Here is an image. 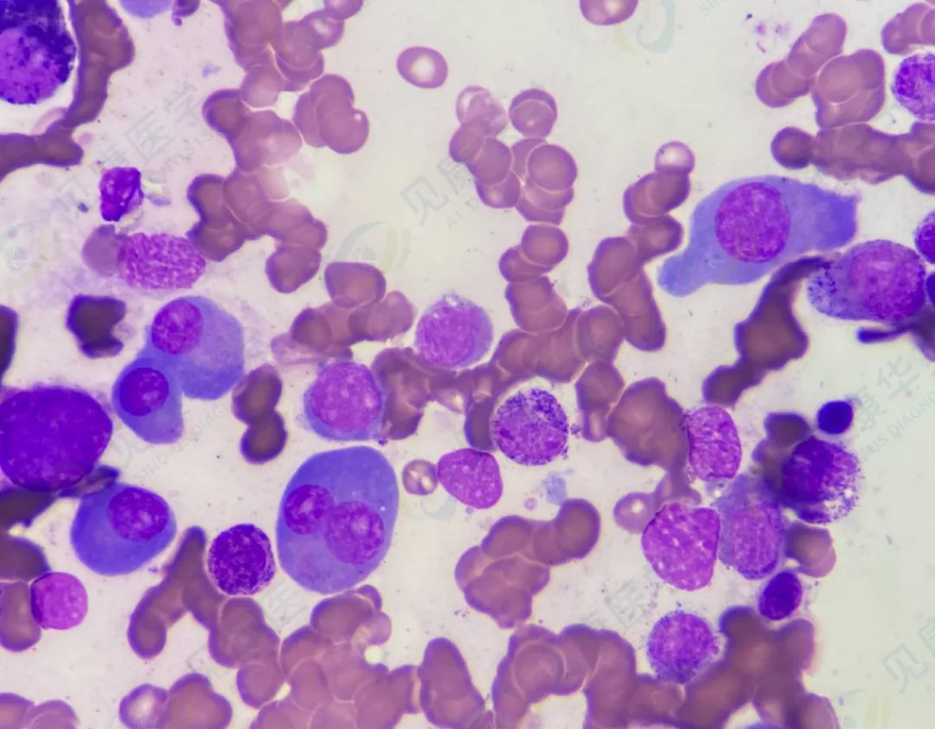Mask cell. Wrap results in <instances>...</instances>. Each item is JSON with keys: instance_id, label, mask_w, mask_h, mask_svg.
<instances>
[{"instance_id": "ac0fdd59", "label": "cell", "mask_w": 935, "mask_h": 729, "mask_svg": "<svg viewBox=\"0 0 935 729\" xmlns=\"http://www.w3.org/2000/svg\"><path fill=\"white\" fill-rule=\"evenodd\" d=\"M209 575L219 590L229 596H251L272 581L276 565L272 546L263 529L240 523L221 531L207 555Z\"/></svg>"}, {"instance_id": "5b68a950", "label": "cell", "mask_w": 935, "mask_h": 729, "mask_svg": "<svg viewBox=\"0 0 935 729\" xmlns=\"http://www.w3.org/2000/svg\"><path fill=\"white\" fill-rule=\"evenodd\" d=\"M143 347L171 370L184 396L193 400H219L244 377V328L206 297L183 296L163 305L147 327Z\"/></svg>"}, {"instance_id": "d590c367", "label": "cell", "mask_w": 935, "mask_h": 729, "mask_svg": "<svg viewBox=\"0 0 935 729\" xmlns=\"http://www.w3.org/2000/svg\"><path fill=\"white\" fill-rule=\"evenodd\" d=\"M584 18L594 25H614L629 18L638 4L636 0H581Z\"/></svg>"}, {"instance_id": "9c48e42d", "label": "cell", "mask_w": 935, "mask_h": 729, "mask_svg": "<svg viewBox=\"0 0 935 729\" xmlns=\"http://www.w3.org/2000/svg\"><path fill=\"white\" fill-rule=\"evenodd\" d=\"M860 486L856 457L842 445L816 437L795 445L781 468L783 502L810 524H828L847 516Z\"/></svg>"}, {"instance_id": "f546056e", "label": "cell", "mask_w": 935, "mask_h": 729, "mask_svg": "<svg viewBox=\"0 0 935 729\" xmlns=\"http://www.w3.org/2000/svg\"><path fill=\"white\" fill-rule=\"evenodd\" d=\"M527 172L541 184L566 187L571 185L577 175V167L573 156L563 148L542 143L535 147L527 161Z\"/></svg>"}, {"instance_id": "8d00e7d4", "label": "cell", "mask_w": 935, "mask_h": 729, "mask_svg": "<svg viewBox=\"0 0 935 729\" xmlns=\"http://www.w3.org/2000/svg\"><path fill=\"white\" fill-rule=\"evenodd\" d=\"M491 131L478 122L462 123L449 141V155L456 162L470 161Z\"/></svg>"}, {"instance_id": "d4e9b609", "label": "cell", "mask_w": 935, "mask_h": 729, "mask_svg": "<svg viewBox=\"0 0 935 729\" xmlns=\"http://www.w3.org/2000/svg\"><path fill=\"white\" fill-rule=\"evenodd\" d=\"M30 612L43 630H66L80 625L89 610V596L81 580L62 571L42 574L30 584Z\"/></svg>"}, {"instance_id": "5bb4252c", "label": "cell", "mask_w": 935, "mask_h": 729, "mask_svg": "<svg viewBox=\"0 0 935 729\" xmlns=\"http://www.w3.org/2000/svg\"><path fill=\"white\" fill-rule=\"evenodd\" d=\"M491 434L498 449L510 461L541 466L565 452L569 423L553 394L530 388L515 392L498 407Z\"/></svg>"}, {"instance_id": "6da1fadb", "label": "cell", "mask_w": 935, "mask_h": 729, "mask_svg": "<svg viewBox=\"0 0 935 729\" xmlns=\"http://www.w3.org/2000/svg\"><path fill=\"white\" fill-rule=\"evenodd\" d=\"M399 509V487L386 456L368 445L307 457L280 498L276 545L284 572L308 591H344L384 558Z\"/></svg>"}, {"instance_id": "8fae6325", "label": "cell", "mask_w": 935, "mask_h": 729, "mask_svg": "<svg viewBox=\"0 0 935 729\" xmlns=\"http://www.w3.org/2000/svg\"><path fill=\"white\" fill-rule=\"evenodd\" d=\"M718 556L748 579H761L776 568L786 535L776 496L764 482L741 477L722 497L719 510Z\"/></svg>"}, {"instance_id": "cb8c5ba5", "label": "cell", "mask_w": 935, "mask_h": 729, "mask_svg": "<svg viewBox=\"0 0 935 729\" xmlns=\"http://www.w3.org/2000/svg\"><path fill=\"white\" fill-rule=\"evenodd\" d=\"M126 311V304L119 298L79 294L68 307L66 327L86 356H113L123 347L116 332Z\"/></svg>"}, {"instance_id": "ffe728a7", "label": "cell", "mask_w": 935, "mask_h": 729, "mask_svg": "<svg viewBox=\"0 0 935 729\" xmlns=\"http://www.w3.org/2000/svg\"><path fill=\"white\" fill-rule=\"evenodd\" d=\"M343 31V20L326 8L283 25L274 50L280 74L291 91L302 89L322 73L324 62L320 51L337 44Z\"/></svg>"}, {"instance_id": "52a82bcc", "label": "cell", "mask_w": 935, "mask_h": 729, "mask_svg": "<svg viewBox=\"0 0 935 729\" xmlns=\"http://www.w3.org/2000/svg\"><path fill=\"white\" fill-rule=\"evenodd\" d=\"M76 53L58 1H0L2 100L28 105L51 98L68 81Z\"/></svg>"}, {"instance_id": "d6a6232c", "label": "cell", "mask_w": 935, "mask_h": 729, "mask_svg": "<svg viewBox=\"0 0 935 729\" xmlns=\"http://www.w3.org/2000/svg\"><path fill=\"white\" fill-rule=\"evenodd\" d=\"M280 91L291 90L273 60L251 67L238 89L242 100L254 108L273 105Z\"/></svg>"}, {"instance_id": "f1b7e54d", "label": "cell", "mask_w": 935, "mask_h": 729, "mask_svg": "<svg viewBox=\"0 0 935 729\" xmlns=\"http://www.w3.org/2000/svg\"><path fill=\"white\" fill-rule=\"evenodd\" d=\"M396 68L404 80L421 89L442 86L448 72L445 57L436 49L426 47L404 49L397 58Z\"/></svg>"}, {"instance_id": "74e56055", "label": "cell", "mask_w": 935, "mask_h": 729, "mask_svg": "<svg viewBox=\"0 0 935 729\" xmlns=\"http://www.w3.org/2000/svg\"><path fill=\"white\" fill-rule=\"evenodd\" d=\"M695 166L692 151L679 141L663 144L655 156L656 172H676L688 175Z\"/></svg>"}, {"instance_id": "d6986e66", "label": "cell", "mask_w": 935, "mask_h": 729, "mask_svg": "<svg viewBox=\"0 0 935 729\" xmlns=\"http://www.w3.org/2000/svg\"><path fill=\"white\" fill-rule=\"evenodd\" d=\"M691 474L703 482L733 479L741 460L737 427L729 412L719 406H705L685 417Z\"/></svg>"}, {"instance_id": "7402d4cb", "label": "cell", "mask_w": 935, "mask_h": 729, "mask_svg": "<svg viewBox=\"0 0 935 729\" xmlns=\"http://www.w3.org/2000/svg\"><path fill=\"white\" fill-rule=\"evenodd\" d=\"M443 488L459 503L477 510L494 506L503 492L499 463L489 453L461 448L443 454L436 465Z\"/></svg>"}, {"instance_id": "603a6c76", "label": "cell", "mask_w": 935, "mask_h": 729, "mask_svg": "<svg viewBox=\"0 0 935 729\" xmlns=\"http://www.w3.org/2000/svg\"><path fill=\"white\" fill-rule=\"evenodd\" d=\"M299 130L270 110L250 112L226 138L242 171L287 161L301 147Z\"/></svg>"}, {"instance_id": "836d02e7", "label": "cell", "mask_w": 935, "mask_h": 729, "mask_svg": "<svg viewBox=\"0 0 935 729\" xmlns=\"http://www.w3.org/2000/svg\"><path fill=\"white\" fill-rule=\"evenodd\" d=\"M510 149L495 137L485 139L475 157L467 164L468 170L481 180H499L510 173Z\"/></svg>"}, {"instance_id": "44dd1931", "label": "cell", "mask_w": 935, "mask_h": 729, "mask_svg": "<svg viewBox=\"0 0 935 729\" xmlns=\"http://www.w3.org/2000/svg\"><path fill=\"white\" fill-rule=\"evenodd\" d=\"M225 13L226 33L237 64L251 67L273 60L268 48L278 45L283 31L278 6L272 1L217 2Z\"/></svg>"}, {"instance_id": "4dcf8cb0", "label": "cell", "mask_w": 935, "mask_h": 729, "mask_svg": "<svg viewBox=\"0 0 935 729\" xmlns=\"http://www.w3.org/2000/svg\"><path fill=\"white\" fill-rule=\"evenodd\" d=\"M803 587L797 575L783 570L774 575L762 589L758 599L760 614L770 620H782L799 607Z\"/></svg>"}, {"instance_id": "7a4b0ae2", "label": "cell", "mask_w": 935, "mask_h": 729, "mask_svg": "<svg viewBox=\"0 0 935 729\" xmlns=\"http://www.w3.org/2000/svg\"><path fill=\"white\" fill-rule=\"evenodd\" d=\"M859 202L857 194L781 175L730 181L697 205L683 264L698 283H754L804 255L846 246Z\"/></svg>"}, {"instance_id": "30bf717a", "label": "cell", "mask_w": 935, "mask_h": 729, "mask_svg": "<svg viewBox=\"0 0 935 729\" xmlns=\"http://www.w3.org/2000/svg\"><path fill=\"white\" fill-rule=\"evenodd\" d=\"M720 533L716 509L671 502L657 510L645 526L641 547L663 581L680 590L694 591L712 578Z\"/></svg>"}, {"instance_id": "1f68e13d", "label": "cell", "mask_w": 935, "mask_h": 729, "mask_svg": "<svg viewBox=\"0 0 935 729\" xmlns=\"http://www.w3.org/2000/svg\"><path fill=\"white\" fill-rule=\"evenodd\" d=\"M456 113L458 121L478 122L486 126L493 137L508 124L507 114L501 104L486 89L469 86L460 92L457 99Z\"/></svg>"}, {"instance_id": "e0dca14e", "label": "cell", "mask_w": 935, "mask_h": 729, "mask_svg": "<svg viewBox=\"0 0 935 729\" xmlns=\"http://www.w3.org/2000/svg\"><path fill=\"white\" fill-rule=\"evenodd\" d=\"M719 652L710 625L697 614L671 611L653 626L646 641V655L657 677L666 682L685 684L695 679Z\"/></svg>"}, {"instance_id": "83f0119b", "label": "cell", "mask_w": 935, "mask_h": 729, "mask_svg": "<svg viewBox=\"0 0 935 729\" xmlns=\"http://www.w3.org/2000/svg\"><path fill=\"white\" fill-rule=\"evenodd\" d=\"M100 194L101 217L107 222L120 221L142 203L140 173L131 168L108 171L101 178Z\"/></svg>"}, {"instance_id": "484cf974", "label": "cell", "mask_w": 935, "mask_h": 729, "mask_svg": "<svg viewBox=\"0 0 935 729\" xmlns=\"http://www.w3.org/2000/svg\"><path fill=\"white\" fill-rule=\"evenodd\" d=\"M898 103L923 121L934 120V54L923 52L905 57L891 83Z\"/></svg>"}, {"instance_id": "277c9868", "label": "cell", "mask_w": 935, "mask_h": 729, "mask_svg": "<svg viewBox=\"0 0 935 729\" xmlns=\"http://www.w3.org/2000/svg\"><path fill=\"white\" fill-rule=\"evenodd\" d=\"M928 272L913 249L886 239L856 244L821 266L805 297L819 314L845 321L898 326L929 301Z\"/></svg>"}, {"instance_id": "e575fe53", "label": "cell", "mask_w": 935, "mask_h": 729, "mask_svg": "<svg viewBox=\"0 0 935 729\" xmlns=\"http://www.w3.org/2000/svg\"><path fill=\"white\" fill-rule=\"evenodd\" d=\"M210 123L226 139L231 135L250 113L236 89L216 92L212 98Z\"/></svg>"}, {"instance_id": "f35d334b", "label": "cell", "mask_w": 935, "mask_h": 729, "mask_svg": "<svg viewBox=\"0 0 935 729\" xmlns=\"http://www.w3.org/2000/svg\"><path fill=\"white\" fill-rule=\"evenodd\" d=\"M547 142L544 139H523L511 146V162L514 171L523 177L527 172V161L532 150Z\"/></svg>"}, {"instance_id": "4316f807", "label": "cell", "mask_w": 935, "mask_h": 729, "mask_svg": "<svg viewBox=\"0 0 935 729\" xmlns=\"http://www.w3.org/2000/svg\"><path fill=\"white\" fill-rule=\"evenodd\" d=\"M509 117L513 127L524 137L543 139L556 121V101L542 89H525L511 100Z\"/></svg>"}, {"instance_id": "ba28073f", "label": "cell", "mask_w": 935, "mask_h": 729, "mask_svg": "<svg viewBox=\"0 0 935 729\" xmlns=\"http://www.w3.org/2000/svg\"><path fill=\"white\" fill-rule=\"evenodd\" d=\"M385 411L382 385L366 365L340 359L320 366L302 395L301 421L330 442H365L381 433Z\"/></svg>"}, {"instance_id": "9a60e30c", "label": "cell", "mask_w": 935, "mask_h": 729, "mask_svg": "<svg viewBox=\"0 0 935 729\" xmlns=\"http://www.w3.org/2000/svg\"><path fill=\"white\" fill-rule=\"evenodd\" d=\"M493 326L485 309L457 294H445L422 314L414 346L436 369L458 370L481 360L490 349Z\"/></svg>"}, {"instance_id": "4fadbf2b", "label": "cell", "mask_w": 935, "mask_h": 729, "mask_svg": "<svg viewBox=\"0 0 935 729\" xmlns=\"http://www.w3.org/2000/svg\"><path fill=\"white\" fill-rule=\"evenodd\" d=\"M108 274L144 291L192 287L205 273L206 260L188 238L167 233L113 234Z\"/></svg>"}, {"instance_id": "ab89813d", "label": "cell", "mask_w": 935, "mask_h": 729, "mask_svg": "<svg viewBox=\"0 0 935 729\" xmlns=\"http://www.w3.org/2000/svg\"><path fill=\"white\" fill-rule=\"evenodd\" d=\"M919 255L924 260L933 263V212L920 224L915 236Z\"/></svg>"}, {"instance_id": "2e32d148", "label": "cell", "mask_w": 935, "mask_h": 729, "mask_svg": "<svg viewBox=\"0 0 935 729\" xmlns=\"http://www.w3.org/2000/svg\"><path fill=\"white\" fill-rule=\"evenodd\" d=\"M353 101L344 78L326 75L299 98L293 121L309 145L350 154L363 146L369 134L368 118L353 108Z\"/></svg>"}, {"instance_id": "8992f818", "label": "cell", "mask_w": 935, "mask_h": 729, "mask_svg": "<svg viewBox=\"0 0 935 729\" xmlns=\"http://www.w3.org/2000/svg\"><path fill=\"white\" fill-rule=\"evenodd\" d=\"M176 532L174 514L163 497L145 487L113 482L82 495L69 539L85 567L116 577L151 562Z\"/></svg>"}, {"instance_id": "7c38bea8", "label": "cell", "mask_w": 935, "mask_h": 729, "mask_svg": "<svg viewBox=\"0 0 935 729\" xmlns=\"http://www.w3.org/2000/svg\"><path fill=\"white\" fill-rule=\"evenodd\" d=\"M183 396L171 370L143 347L118 375L111 405L121 422L142 441L168 445L184 432Z\"/></svg>"}, {"instance_id": "3957f363", "label": "cell", "mask_w": 935, "mask_h": 729, "mask_svg": "<svg viewBox=\"0 0 935 729\" xmlns=\"http://www.w3.org/2000/svg\"><path fill=\"white\" fill-rule=\"evenodd\" d=\"M104 402L62 384L7 387L0 404V467L13 485L54 493L93 472L113 434Z\"/></svg>"}]
</instances>
